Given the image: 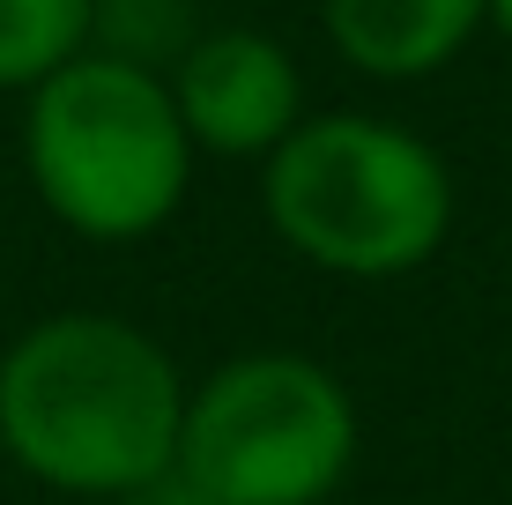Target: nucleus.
<instances>
[{
	"label": "nucleus",
	"mask_w": 512,
	"mask_h": 505,
	"mask_svg": "<svg viewBox=\"0 0 512 505\" xmlns=\"http://www.w3.org/2000/svg\"><path fill=\"white\" fill-rule=\"evenodd\" d=\"M127 505H216V498H208V491H201V483H193V476H186V468H171V476H156V483H149V491H134Z\"/></svg>",
	"instance_id": "6e6552de"
},
{
	"label": "nucleus",
	"mask_w": 512,
	"mask_h": 505,
	"mask_svg": "<svg viewBox=\"0 0 512 505\" xmlns=\"http://www.w3.org/2000/svg\"><path fill=\"white\" fill-rule=\"evenodd\" d=\"M179 468L216 505H327L357 468V402L320 357H231L186 394Z\"/></svg>",
	"instance_id": "20e7f679"
},
{
	"label": "nucleus",
	"mask_w": 512,
	"mask_h": 505,
	"mask_svg": "<svg viewBox=\"0 0 512 505\" xmlns=\"http://www.w3.org/2000/svg\"><path fill=\"white\" fill-rule=\"evenodd\" d=\"M179 119L193 134L201 156H245V164H268V156L305 127V75H297L290 45L268 38L253 23H223L201 30L179 60L164 67Z\"/></svg>",
	"instance_id": "39448f33"
},
{
	"label": "nucleus",
	"mask_w": 512,
	"mask_h": 505,
	"mask_svg": "<svg viewBox=\"0 0 512 505\" xmlns=\"http://www.w3.org/2000/svg\"><path fill=\"white\" fill-rule=\"evenodd\" d=\"M97 38V0H0V90H38Z\"/></svg>",
	"instance_id": "0eeeda50"
},
{
	"label": "nucleus",
	"mask_w": 512,
	"mask_h": 505,
	"mask_svg": "<svg viewBox=\"0 0 512 505\" xmlns=\"http://www.w3.org/2000/svg\"><path fill=\"white\" fill-rule=\"evenodd\" d=\"M268 231L305 268L394 283L453 231V171L416 127L379 112H312L260 164Z\"/></svg>",
	"instance_id": "7ed1b4c3"
},
{
	"label": "nucleus",
	"mask_w": 512,
	"mask_h": 505,
	"mask_svg": "<svg viewBox=\"0 0 512 505\" xmlns=\"http://www.w3.org/2000/svg\"><path fill=\"white\" fill-rule=\"evenodd\" d=\"M490 23H498L505 38H512V0H490Z\"/></svg>",
	"instance_id": "1a4fd4ad"
},
{
	"label": "nucleus",
	"mask_w": 512,
	"mask_h": 505,
	"mask_svg": "<svg viewBox=\"0 0 512 505\" xmlns=\"http://www.w3.org/2000/svg\"><path fill=\"white\" fill-rule=\"evenodd\" d=\"M327 45L372 82H416L490 23V0H320Z\"/></svg>",
	"instance_id": "423d86ee"
},
{
	"label": "nucleus",
	"mask_w": 512,
	"mask_h": 505,
	"mask_svg": "<svg viewBox=\"0 0 512 505\" xmlns=\"http://www.w3.org/2000/svg\"><path fill=\"white\" fill-rule=\"evenodd\" d=\"M186 372L119 312H52L0 357V454L60 498L149 491L179 468Z\"/></svg>",
	"instance_id": "f257e3e1"
},
{
	"label": "nucleus",
	"mask_w": 512,
	"mask_h": 505,
	"mask_svg": "<svg viewBox=\"0 0 512 505\" xmlns=\"http://www.w3.org/2000/svg\"><path fill=\"white\" fill-rule=\"evenodd\" d=\"M193 134L171 75L119 52H75L23 97V171L52 223L90 246H134L179 216L193 186Z\"/></svg>",
	"instance_id": "f03ea898"
}]
</instances>
